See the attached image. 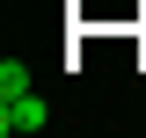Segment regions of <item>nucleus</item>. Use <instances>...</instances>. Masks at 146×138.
<instances>
[{
  "instance_id": "nucleus-1",
  "label": "nucleus",
  "mask_w": 146,
  "mask_h": 138,
  "mask_svg": "<svg viewBox=\"0 0 146 138\" xmlns=\"http://www.w3.org/2000/svg\"><path fill=\"white\" fill-rule=\"evenodd\" d=\"M51 124V109L36 102V95H0V131L7 138H29V131H44Z\"/></svg>"
},
{
  "instance_id": "nucleus-2",
  "label": "nucleus",
  "mask_w": 146,
  "mask_h": 138,
  "mask_svg": "<svg viewBox=\"0 0 146 138\" xmlns=\"http://www.w3.org/2000/svg\"><path fill=\"white\" fill-rule=\"evenodd\" d=\"M0 95H29V66L22 58H0Z\"/></svg>"
}]
</instances>
